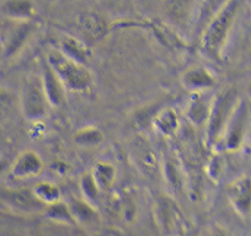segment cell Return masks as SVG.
Here are the masks:
<instances>
[{"instance_id":"cell-1","label":"cell","mask_w":251,"mask_h":236,"mask_svg":"<svg viewBox=\"0 0 251 236\" xmlns=\"http://www.w3.org/2000/svg\"><path fill=\"white\" fill-rule=\"evenodd\" d=\"M240 0H226L206 24L200 41V49L209 61L221 62L231 27L239 13Z\"/></svg>"},{"instance_id":"cell-2","label":"cell","mask_w":251,"mask_h":236,"mask_svg":"<svg viewBox=\"0 0 251 236\" xmlns=\"http://www.w3.org/2000/svg\"><path fill=\"white\" fill-rule=\"evenodd\" d=\"M239 101H240V97L234 86H226L214 96L212 100L208 121L204 126V129H206L204 143L208 149H214L218 144H221L226 124L230 121Z\"/></svg>"},{"instance_id":"cell-3","label":"cell","mask_w":251,"mask_h":236,"mask_svg":"<svg viewBox=\"0 0 251 236\" xmlns=\"http://www.w3.org/2000/svg\"><path fill=\"white\" fill-rule=\"evenodd\" d=\"M46 62L53 69L64 89L71 93H86L94 85V75L88 66L72 61L59 49H50Z\"/></svg>"},{"instance_id":"cell-4","label":"cell","mask_w":251,"mask_h":236,"mask_svg":"<svg viewBox=\"0 0 251 236\" xmlns=\"http://www.w3.org/2000/svg\"><path fill=\"white\" fill-rule=\"evenodd\" d=\"M154 219L163 236H185L187 233L185 214L173 196L164 194L156 199Z\"/></svg>"},{"instance_id":"cell-5","label":"cell","mask_w":251,"mask_h":236,"mask_svg":"<svg viewBox=\"0 0 251 236\" xmlns=\"http://www.w3.org/2000/svg\"><path fill=\"white\" fill-rule=\"evenodd\" d=\"M21 107L25 117L38 122L48 116L50 106L43 89L41 75H31L26 79L21 94Z\"/></svg>"},{"instance_id":"cell-6","label":"cell","mask_w":251,"mask_h":236,"mask_svg":"<svg viewBox=\"0 0 251 236\" xmlns=\"http://www.w3.org/2000/svg\"><path fill=\"white\" fill-rule=\"evenodd\" d=\"M249 123V110L246 103L240 98L230 121L226 124V128L224 131L223 138L221 143H223L226 151H238L243 146L245 141L246 131H248Z\"/></svg>"},{"instance_id":"cell-7","label":"cell","mask_w":251,"mask_h":236,"mask_svg":"<svg viewBox=\"0 0 251 236\" xmlns=\"http://www.w3.org/2000/svg\"><path fill=\"white\" fill-rule=\"evenodd\" d=\"M226 197L240 218H251V179L241 176L226 186Z\"/></svg>"},{"instance_id":"cell-8","label":"cell","mask_w":251,"mask_h":236,"mask_svg":"<svg viewBox=\"0 0 251 236\" xmlns=\"http://www.w3.org/2000/svg\"><path fill=\"white\" fill-rule=\"evenodd\" d=\"M181 84L190 93L203 94L216 86V78L206 67L196 66L182 74Z\"/></svg>"},{"instance_id":"cell-9","label":"cell","mask_w":251,"mask_h":236,"mask_svg":"<svg viewBox=\"0 0 251 236\" xmlns=\"http://www.w3.org/2000/svg\"><path fill=\"white\" fill-rule=\"evenodd\" d=\"M131 159L134 166L141 171L144 176L153 177L159 168L158 158L151 146L147 142L138 139L134 142L131 151Z\"/></svg>"},{"instance_id":"cell-10","label":"cell","mask_w":251,"mask_h":236,"mask_svg":"<svg viewBox=\"0 0 251 236\" xmlns=\"http://www.w3.org/2000/svg\"><path fill=\"white\" fill-rule=\"evenodd\" d=\"M41 80H42L43 89H45L46 96L50 102V108H59L66 102L67 90L64 89L63 84L55 75L53 69L48 66L46 62L42 66V74H41Z\"/></svg>"},{"instance_id":"cell-11","label":"cell","mask_w":251,"mask_h":236,"mask_svg":"<svg viewBox=\"0 0 251 236\" xmlns=\"http://www.w3.org/2000/svg\"><path fill=\"white\" fill-rule=\"evenodd\" d=\"M69 211L74 219L75 225H80L83 228H94L100 224V214H99L96 206L84 198H74L68 203Z\"/></svg>"},{"instance_id":"cell-12","label":"cell","mask_w":251,"mask_h":236,"mask_svg":"<svg viewBox=\"0 0 251 236\" xmlns=\"http://www.w3.org/2000/svg\"><path fill=\"white\" fill-rule=\"evenodd\" d=\"M43 170V161L37 153L26 150L18 156L13 165V175L16 179H32Z\"/></svg>"},{"instance_id":"cell-13","label":"cell","mask_w":251,"mask_h":236,"mask_svg":"<svg viewBox=\"0 0 251 236\" xmlns=\"http://www.w3.org/2000/svg\"><path fill=\"white\" fill-rule=\"evenodd\" d=\"M212 100L207 98L204 96V93L192 94V97L188 102L187 110H186V117L192 126L199 127V128L206 126L209 112H211Z\"/></svg>"},{"instance_id":"cell-14","label":"cell","mask_w":251,"mask_h":236,"mask_svg":"<svg viewBox=\"0 0 251 236\" xmlns=\"http://www.w3.org/2000/svg\"><path fill=\"white\" fill-rule=\"evenodd\" d=\"M59 52H62L66 57L71 58L72 61L88 66L90 61V49L84 42L73 36H64L59 42Z\"/></svg>"},{"instance_id":"cell-15","label":"cell","mask_w":251,"mask_h":236,"mask_svg":"<svg viewBox=\"0 0 251 236\" xmlns=\"http://www.w3.org/2000/svg\"><path fill=\"white\" fill-rule=\"evenodd\" d=\"M3 11L16 21H32L36 16V6L32 0H5Z\"/></svg>"},{"instance_id":"cell-16","label":"cell","mask_w":251,"mask_h":236,"mask_svg":"<svg viewBox=\"0 0 251 236\" xmlns=\"http://www.w3.org/2000/svg\"><path fill=\"white\" fill-rule=\"evenodd\" d=\"M161 168H163L164 180L166 181L169 189L173 191V193H182L185 191V175L182 173V170L176 163V160H174L173 156L165 159Z\"/></svg>"},{"instance_id":"cell-17","label":"cell","mask_w":251,"mask_h":236,"mask_svg":"<svg viewBox=\"0 0 251 236\" xmlns=\"http://www.w3.org/2000/svg\"><path fill=\"white\" fill-rule=\"evenodd\" d=\"M154 128L164 137L175 136L180 129V119L175 110L166 107L158 112L154 118Z\"/></svg>"},{"instance_id":"cell-18","label":"cell","mask_w":251,"mask_h":236,"mask_svg":"<svg viewBox=\"0 0 251 236\" xmlns=\"http://www.w3.org/2000/svg\"><path fill=\"white\" fill-rule=\"evenodd\" d=\"M90 173L96 186L99 187L101 192L110 191L115 185L116 177H117V171H116L115 166L111 165L110 163H106V161L96 163Z\"/></svg>"},{"instance_id":"cell-19","label":"cell","mask_w":251,"mask_h":236,"mask_svg":"<svg viewBox=\"0 0 251 236\" xmlns=\"http://www.w3.org/2000/svg\"><path fill=\"white\" fill-rule=\"evenodd\" d=\"M105 139L102 131L98 127L88 126L76 131L73 136V142L75 145L83 149H93L100 145Z\"/></svg>"},{"instance_id":"cell-20","label":"cell","mask_w":251,"mask_h":236,"mask_svg":"<svg viewBox=\"0 0 251 236\" xmlns=\"http://www.w3.org/2000/svg\"><path fill=\"white\" fill-rule=\"evenodd\" d=\"M32 193L36 197V199L45 207L57 203L62 197L60 189H58L57 185L47 181H42L36 185L32 189Z\"/></svg>"},{"instance_id":"cell-21","label":"cell","mask_w":251,"mask_h":236,"mask_svg":"<svg viewBox=\"0 0 251 236\" xmlns=\"http://www.w3.org/2000/svg\"><path fill=\"white\" fill-rule=\"evenodd\" d=\"M45 209L46 216L48 219H50V220L59 224H66V225H75L67 203H63V202L59 201L54 204L47 206Z\"/></svg>"},{"instance_id":"cell-22","label":"cell","mask_w":251,"mask_h":236,"mask_svg":"<svg viewBox=\"0 0 251 236\" xmlns=\"http://www.w3.org/2000/svg\"><path fill=\"white\" fill-rule=\"evenodd\" d=\"M33 30H35V25L32 24V21H24V23H20V26L15 28V32H14L13 37H11V52L20 50L28 42V40L32 36Z\"/></svg>"},{"instance_id":"cell-23","label":"cell","mask_w":251,"mask_h":236,"mask_svg":"<svg viewBox=\"0 0 251 236\" xmlns=\"http://www.w3.org/2000/svg\"><path fill=\"white\" fill-rule=\"evenodd\" d=\"M80 191L83 193V197L85 201L90 202L91 204L96 206V202H98L99 196L102 192L99 189V187L96 186L95 181H94L91 173H85V175L81 177L80 180Z\"/></svg>"},{"instance_id":"cell-24","label":"cell","mask_w":251,"mask_h":236,"mask_svg":"<svg viewBox=\"0 0 251 236\" xmlns=\"http://www.w3.org/2000/svg\"><path fill=\"white\" fill-rule=\"evenodd\" d=\"M84 30L90 33L93 37L100 38L106 33V25L99 16L95 15H85L81 20Z\"/></svg>"},{"instance_id":"cell-25","label":"cell","mask_w":251,"mask_h":236,"mask_svg":"<svg viewBox=\"0 0 251 236\" xmlns=\"http://www.w3.org/2000/svg\"><path fill=\"white\" fill-rule=\"evenodd\" d=\"M206 170L209 179H212L213 181H218L224 171L223 159H222L219 155L212 156V159L208 161V164H207Z\"/></svg>"},{"instance_id":"cell-26","label":"cell","mask_w":251,"mask_h":236,"mask_svg":"<svg viewBox=\"0 0 251 236\" xmlns=\"http://www.w3.org/2000/svg\"><path fill=\"white\" fill-rule=\"evenodd\" d=\"M212 236H228V235H226V233L223 230V229L219 228V226H216L213 230V235Z\"/></svg>"},{"instance_id":"cell-27","label":"cell","mask_w":251,"mask_h":236,"mask_svg":"<svg viewBox=\"0 0 251 236\" xmlns=\"http://www.w3.org/2000/svg\"><path fill=\"white\" fill-rule=\"evenodd\" d=\"M246 96H248L249 100L251 101V83L249 84L248 88H246Z\"/></svg>"},{"instance_id":"cell-28","label":"cell","mask_w":251,"mask_h":236,"mask_svg":"<svg viewBox=\"0 0 251 236\" xmlns=\"http://www.w3.org/2000/svg\"><path fill=\"white\" fill-rule=\"evenodd\" d=\"M250 236H251V235H250Z\"/></svg>"}]
</instances>
